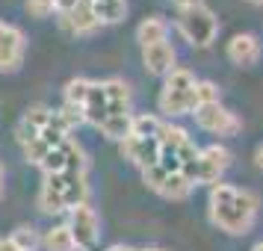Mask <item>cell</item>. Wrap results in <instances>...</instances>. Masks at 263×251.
Returning a JSON list of instances; mask_svg holds the SVG:
<instances>
[{"instance_id": "1", "label": "cell", "mask_w": 263, "mask_h": 251, "mask_svg": "<svg viewBox=\"0 0 263 251\" xmlns=\"http://www.w3.org/2000/svg\"><path fill=\"white\" fill-rule=\"evenodd\" d=\"M260 213V198L251 189H239L234 183H213L207 198V216L219 230L231 237H246Z\"/></svg>"}, {"instance_id": "2", "label": "cell", "mask_w": 263, "mask_h": 251, "mask_svg": "<svg viewBox=\"0 0 263 251\" xmlns=\"http://www.w3.org/2000/svg\"><path fill=\"white\" fill-rule=\"evenodd\" d=\"M195 83H198V77H195L190 68L175 65V68L163 77V89H160V98H157L160 112L168 115V119L192 115L195 107H198V104H195Z\"/></svg>"}, {"instance_id": "3", "label": "cell", "mask_w": 263, "mask_h": 251, "mask_svg": "<svg viewBox=\"0 0 263 251\" xmlns=\"http://www.w3.org/2000/svg\"><path fill=\"white\" fill-rule=\"evenodd\" d=\"M178 30L192 48H210L216 42V33H219V18L213 15V9L198 3L192 9L178 12Z\"/></svg>"}, {"instance_id": "4", "label": "cell", "mask_w": 263, "mask_h": 251, "mask_svg": "<svg viewBox=\"0 0 263 251\" xmlns=\"http://www.w3.org/2000/svg\"><path fill=\"white\" fill-rule=\"evenodd\" d=\"M39 168L45 175H62V171H86L89 168V157H86L83 145L74 136L62 139L60 145H53L48 151V157L39 163Z\"/></svg>"}, {"instance_id": "5", "label": "cell", "mask_w": 263, "mask_h": 251, "mask_svg": "<svg viewBox=\"0 0 263 251\" xmlns=\"http://www.w3.org/2000/svg\"><path fill=\"white\" fill-rule=\"evenodd\" d=\"M142 180H145L148 189L157 192V195L166 198V201H186L192 195V189H195L183 175H172V171H166V168H160V166L145 168Z\"/></svg>"}, {"instance_id": "6", "label": "cell", "mask_w": 263, "mask_h": 251, "mask_svg": "<svg viewBox=\"0 0 263 251\" xmlns=\"http://www.w3.org/2000/svg\"><path fill=\"white\" fill-rule=\"evenodd\" d=\"M65 225L71 230L77 251H92L98 245V239H101V219H98L95 207L83 204V207L68 210V222Z\"/></svg>"}, {"instance_id": "7", "label": "cell", "mask_w": 263, "mask_h": 251, "mask_svg": "<svg viewBox=\"0 0 263 251\" xmlns=\"http://www.w3.org/2000/svg\"><path fill=\"white\" fill-rule=\"evenodd\" d=\"M231 151H228L225 145H207V148H198V160H195V186H213L222 180L228 168H231Z\"/></svg>"}, {"instance_id": "8", "label": "cell", "mask_w": 263, "mask_h": 251, "mask_svg": "<svg viewBox=\"0 0 263 251\" xmlns=\"http://www.w3.org/2000/svg\"><path fill=\"white\" fill-rule=\"evenodd\" d=\"M195 124L201 130L213 133V136H237L242 130V121H239L237 112H231L228 107L222 104H207V107H198L192 112Z\"/></svg>"}, {"instance_id": "9", "label": "cell", "mask_w": 263, "mask_h": 251, "mask_svg": "<svg viewBox=\"0 0 263 251\" xmlns=\"http://www.w3.org/2000/svg\"><path fill=\"white\" fill-rule=\"evenodd\" d=\"M27 53V36L21 27L0 21V71L12 74L21 68Z\"/></svg>"}, {"instance_id": "10", "label": "cell", "mask_w": 263, "mask_h": 251, "mask_svg": "<svg viewBox=\"0 0 263 251\" xmlns=\"http://www.w3.org/2000/svg\"><path fill=\"white\" fill-rule=\"evenodd\" d=\"M60 27L65 33H71V36H95L98 30H104V24L98 21V15L89 0H77L68 12H62Z\"/></svg>"}, {"instance_id": "11", "label": "cell", "mask_w": 263, "mask_h": 251, "mask_svg": "<svg viewBox=\"0 0 263 251\" xmlns=\"http://www.w3.org/2000/svg\"><path fill=\"white\" fill-rule=\"evenodd\" d=\"M119 148H121V157L130 160L139 171L157 166V160H160V136L145 139V136H133L130 133L127 139H121L119 142Z\"/></svg>"}, {"instance_id": "12", "label": "cell", "mask_w": 263, "mask_h": 251, "mask_svg": "<svg viewBox=\"0 0 263 251\" xmlns=\"http://www.w3.org/2000/svg\"><path fill=\"white\" fill-rule=\"evenodd\" d=\"M228 60L234 62V65H239V68H249V65H254V62L260 60V38L251 36V33H237V36L228 42Z\"/></svg>"}, {"instance_id": "13", "label": "cell", "mask_w": 263, "mask_h": 251, "mask_svg": "<svg viewBox=\"0 0 263 251\" xmlns=\"http://www.w3.org/2000/svg\"><path fill=\"white\" fill-rule=\"evenodd\" d=\"M62 186H65V171L62 175H45L42 186H39V195H36V204L42 213H48V216L65 213V207H62Z\"/></svg>"}, {"instance_id": "14", "label": "cell", "mask_w": 263, "mask_h": 251, "mask_svg": "<svg viewBox=\"0 0 263 251\" xmlns=\"http://www.w3.org/2000/svg\"><path fill=\"white\" fill-rule=\"evenodd\" d=\"M175 62H178V53L172 48V42H160L142 50V65L151 77H166L175 68Z\"/></svg>"}, {"instance_id": "15", "label": "cell", "mask_w": 263, "mask_h": 251, "mask_svg": "<svg viewBox=\"0 0 263 251\" xmlns=\"http://www.w3.org/2000/svg\"><path fill=\"white\" fill-rule=\"evenodd\" d=\"M104 83V95H107V112L109 115H133L130 109V86L124 77H107V80H101Z\"/></svg>"}, {"instance_id": "16", "label": "cell", "mask_w": 263, "mask_h": 251, "mask_svg": "<svg viewBox=\"0 0 263 251\" xmlns=\"http://www.w3.org/2000/svg\"><path fill=\"white\" fill-rule=\"evenodd\" d=\"M89 195H92V186H89L86 171H65V186H62V207H65V213L74 210V207L89 204Z\"/></svg>"}, {"instance_id": "17", "label": "cell", "mask_w": 263, "mask_h": 251, "mask_svg": "<svg viewBox=\"0 0 263 251\" xmlns=\"http://www.w3.org/2000/svg\"><path fill=\"white\" fill-rule=\"evenodd\" d=\"M80 112H83V124H92V127H101L104 119L109 115L107 112V95H104V83H101V80H92Z\"/></svg>"}, {"instance_id": "18", "label": "cell", "mask_w": 263, "mask_h": 251, "mask_svg": "<svg viewBox=\"0 0 263 251\" xmlns=\"http://www.w3.org/2000/svg\"><path fill=\"white\" fill-rule=\"evenodd\" d=\"M136 42L139 48H151V45H160V42H168V21L160 18V15H151L145 18L142 24L136 27Z\"/></svg>"}, {"instance_id": "19", "label": "cell", "mask_w": 263, "mask_h": 251, "mask_svg": "<svg viewBox=\"0 0 263 251\" xmlns=\"http://www.w3.org/2000/svg\"><path fill=\"white\" fill-rule=\"evenodd\" d=\"M92 9H95L98 21L107 27V24H119L127 18V0H89Z\"/></svg>"}, {"instance_id": "20", "label": "cell", "mask_w": 263, "mask_h": 251, "mask_svg": "<svg viewBox=\"0 0 263 251\" xmlns=\"http://www.w3.org/2000/svg\"><path fill=\"white\" fill-rule=\"evenodd\" d=\"M42 248H45V251H77L68 225H53V227H48V230L42 234Z\"/></svg>"}, {"instance_id": "21", "label": "cell", "mask_w": 263, "mask_h": 251, "mask_svg": "<svg viewBox=\"0 0 263 251\" xmlns=\"http://www.w3.org/2000/svg\"><path fill=\"white\" fill-rule=\"evenodd\" d=\"M77 0H27V12L33 18H50V15L68 12Z\"/></svg>"}, {"instance_id": "22", "label": "cell", "mask_w": 263, "mask_h": 251, "mask_svg": "<svg viewBox=\"0 0 263 251\" xmlns=\"http://www.w3.org/2000/svg\"><path fill=\"white\" fill-rule=\"evenodd\" d=\"M130 124H133V115H107L98 130H101V136H107L112 142H121V139L130 136Z\"/></svg>"}, {"instance_id": "23", "label": "cell", "mask_w": 263, "mask_h": 251, "mask_svg": "<svg viewBox=\"0 0 263 251\" xmlns=\"http://www.w3.org/2000/svg\"><path fill=\"white\" fill-rule=\"evenodd\" d=\"M89 86H92V80H86V77H71V80L65 83V89H62V104H65V107H74V109H83Z\"/></svg>"}, {"instance_id": "24", "label": "cell", "mask_w": 263, "mask_h": 251, "mask_svg": "<svg viewBox=\"0 0 263 251\" xmlns=\"http://www.w3.org/2000/svg\"><path fill=\"white\" fill-rule=\"evenodd\" d=\"M9 239H12L21 251L42 248V234H39V227H33V225H18L12 234H9Z\"/></svg>"}, {"instance_id": "25", "label": "cell", "mask_w": 263, "mask_h": 251, "mask_svg": "<svg viewBox=\"0 0 263 251\" xmlns=\"http://www.w3.org/2000/svg\"><path fill=\"white\" fill-rule=\"evenodd\" d=\"M195 104H198V107L219 104V86H216L213 80H198V83H195Z\"/></svg>"}, {"instance_id": "26", "label": "cell", "mask_w": 263, "mask_h": 251, "mask_svg": "<svg viewBox=\"0 0 263 251\" xmlns=\"http://www.w3.org/2000/svg\"><path fill=\"white\" fill-rule=\"evenodd\" d=\"M172 3H175V9H178V12H183V9H192V6H198L201 0H172Z\"/></svg>"}, {"instance_id": "27", "label": "cell", "mask_w": 263, "mask_h": 251, "mask_svg": "<svg viewBox=\"0 0 263 251\" xmlns=\"http://www.w3.org/2000/svg\"><path fill=\"white\" fill-rule=\"evenodd\" d=\"M0 251H21V248H18L9 237H3V239H0Z\"/></svg>"}, {"instance_id": "28", "label": "cell", "mask_w": 263, "mask_h": 251, "mask_svg": "<svg viewBox=\"0 0 263 251\" xmlns=\"http://www.w3.org/2000/svg\"><path fill=\"white\" fill-rule=\"evenodd\" d=\"M254 166H257V168H263V145L257 148V151H254Z\"/></svg>"}, {"instance_id": "29", "label": "cell", "mask_w": 263, "mask_h": 251, "mask_svg": "<svg viewBox=\"0 0 263 251\" xmlns=\"http://www.w3.org/2000/svg\"><path fill=\"white\" fill-rule=\"evenodd\" d=\"M3 183H6V168L0 163V198H3Z\"/></svg>"}, {"instance_id": "30", "label": "cell", "mask_w": 263, "mask_h": 251, "mask_svg": "<svg viewBox=\"0 0 263 251\" xmlns=\"http://www.w3.org/2000/svg\"><path fill=\"white\" fill-rule=\"evenodd\" d=\"M107 251H133V248H130V245H109Z\"/></svg>"}, {"instance_id": "31", "label": "cell", "mask_w": 263, "mask_h": 251, "mask_svg": "<svg viewBox=\"0 0 263 251\" xmlns=\"http://www.w3.org/2000/svg\"><path fill=\"white\" fill-rule=\"evenodd\" d=\"M142 251H166V248H157V245H148V248H142Z\"/></svg>"}, {"instance_id": "32", "label": "cell", "mask_w": 263, "mask_h": 251, "mask_svg": "<svg viewBox=\"0 0 263 251\" xmlns=\"http://www.w3.org/2000/svg\"><path fill=\"white\" fill-rule=\"evenodd\" d=\"M251 251H263V242H257V245H254V248H251Z\"/></svg>"}, {"instance_id": "33", "label": "cell", "mask_w": 263, "mask_h": 251, "mask_svg": "<svg viewBox=\"0 0 263 251\" xmlns=\"http://www.w3.org/2000/svg\"><path fill=\"white\" fill-rule=\"evenodd\" d=\"M249 3H254V6H263V0H249Z\"/></svg>"}]
</instances>
